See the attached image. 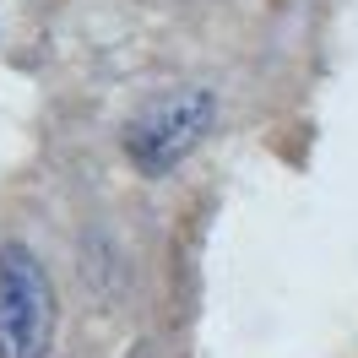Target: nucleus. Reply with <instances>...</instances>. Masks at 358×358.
<instances>
[{"label": "nucleus", "instance_id": "obj_1", "mask_svg": "<svg viewBox=\"0 0 358 358\" xmlns=\"http://www.w3.org/2000/svg\"><path fill=\"white\" fill-rule=\"evenodd\" d=\"M212 120H217V92L212 87H169L141 114L125 120L120 147L131 157V169H141L147 179H163L206 141Z\"/></svg>", "mask_w": 358, "mask_h": 358}, {"label": "nucleus", "instance_id": "obj_2", "mask_svg": "<svg viewBox=\"0 0 358 358\" xmlns=\"http://www.w3.org/2000/svg\"><path fill=\"white\" fill-rule=\"evenodd\" d=\"M49 326H55V293H49L44 261L22 245H0V358H44Z\"/></svg>", "mask_w": 358, "mask_h": 358}]
</instances>
